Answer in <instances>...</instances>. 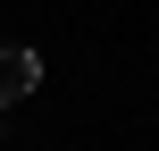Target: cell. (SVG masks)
Listing matches in <instances>:
<instances>
[{"mask_svg": "<svg viewBox=\"0 0 159 151\" xmlns=\"http://www.w3.org/2000/svg\"><path fill=\"white\" fill-rule=\"evenodd\" d=\"M34 84H42V59H34L25 42H0V109L34 101Z\"/></svg>", "mask_w": 159, "mask_h": 151, "instance_id": "6da1fadb", "label": "cell"}]
</instances>
